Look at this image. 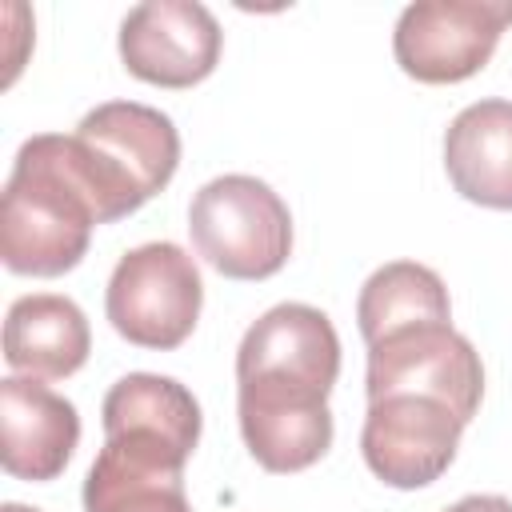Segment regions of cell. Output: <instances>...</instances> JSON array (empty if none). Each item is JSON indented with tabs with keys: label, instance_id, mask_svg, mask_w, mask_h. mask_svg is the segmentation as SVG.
<instances>
[{
	"label": "cell",
	"instance_id": "3",
	"mask_svg": "<svg viewBox=\"0 0 512 512\" xmlns=\"http://www.w3.org/2000/svg\"><path fill=\"white\" fill-rule=\"evenodd\" d=\"M196 256L228 280H268L292 256V212L272 184L228 172L208 180L188 204Z\"/></svg>",
	"mask_w": 512,
	"mask_h": 512
},
{
	"label": "cell",
	"instance_id": "7",
	"mask_svg": "<svg viewBox=\"0 0 512 512\" xmlns=\"http://www.w3.org/2000/svg\"><path fill=\"white\" fill-rule=\"evenodd\" d=\"M464 420L428 396H384L368 400L360 452L376 480L388 488H428L448 472L460 448Z\"/></svg>",
	"mask_w": 512,
	"mask_h": 512
},
{
	"label": "cell",
	"instance_id": "16",
	"mask_svg": "<svg viewBox=\"0 0 512 512\" xmlns=\"http://www.w3.org/2000/svg\"><path fill=\"white\" fill-rule=\"evenodd\" d=\"M444 512H512V500L508 496H464L456 504H448Z\"/></svg>",
	"mask_w": 512,
	"mask_h": 512
},
{
	"label": "cell",
	"instance_id": "10",
	"mask_svg": "<svg viewBox=\"0 0 512 512\" xmlns=\"http://www.w3.org/2000/svg\"><path fill=\"white\" fill-rule=\"evenodd\" d=\"M340 376V336L332 320L300 300L268 308L236 348V380L292 384L328 396Z\"/></svg>",
	"mask_w": 512,
	"mask_h": 512
},
{
	"label": "cell",
	"instance_id": "6",
	"mask_svg": "<svg viewBox=\"0 0 512 512\" xmlns=\"http://www.w3.org/2000/svg\"><path fill=\"white\" fill-rule=\"evenodd\" d=\"M508 24V0H416L396 20L392 56L420 84H460L492 60Z\"/></svg>",
	"mask_w": 512,
	"mask_h": 512
},
{
	"label": "cell",
	"instance_id": "8",
	"mask_svg": "<svg viewBox=\"0 0 512 512\" xmlns=\"http://www.w3.org/2000/svg\"><path fill=\"white\" fill-rule=\"evenodd\" d=\"M124 68L156 88H192L220 64V20L196 0H148L120 20Z\"/></svg>",
	"mask_w": 512,
	"mask_h": 512
},
{
	"label": "cell",
	"instance_id": "17",
	"mask_svg": "<svg viewBox=\"0 0 512 512\" xmlns=\"http://www.w3.org/2000/svg\"><path fill=\"white\" fill-rule=\"evenodd\" d=\"M0 512H40V508H28V504H16V500H8Z\"/></svg>",
	"mask_w": 512,
	"mask_h": 512
},
{
	"label": "cell",
	"instance_id": "15",
	"mask_svg": "<svg viewBox=\"0 0 512 512\" xmlns=\"http://www.w3.org/2000/svg\"><path fill=\"white\" fill-rule=\"evenodd\" d=\"M428 320H452V300L448 288L440 280V272H432L428 264L416 260H392L380 264L356 300V324L364 344L408 328V324H428Z\"/></svg>",
	"mask_w": 512,
	"mask_h": 512
},
{
	"label": "cell",
	"instance_id": "1",
	"mask_svg": "<svg viewBox=\"0 0 512 512\" xmlns=\"http://www.w3.org/2000/svg\"><path fill=\"white\" fill-rule=\"evenodd\" d=\"M100 224L96 200L68 156V136H28L0 196V256L16 276L72 272Z\"/></svg>",
	"mask_w": 512,
	"mask_h": 512
},
{
	"label": "cell",
	"instance_id": "2",
	"mask_svg": "<svg viewBox=\"0 0 512 512\" xmlns=\"http://www.w3.org/2000/svg\"><path fill=\"white\" fill-rule=\"evenodd\" d=\"M68 156L96 200L100 224L144 208L180 168V132L168 112L140 100H108L84 112Z\"/></svg>",
	"mask_w": 512,
	"mask_h": 512
},
{
	"label": "cell",
	"instance_id": "11",
	"mask_svg": "<svg viewBox=\"0 0 512 512\" xmlns=\"http://www.w3.org/2000/svg\"><path fill=\"white\" fill-rule=\"evenodd\" d=\"M236 420L252 460L276 476L304 472L332 448L328 396L308 388L236 380Z\"/></svg>",
	"mask_w": 512,
	"mask_h": 512
},
{
	"label": "cell",
	"instance_id": "4",
	"mask_svg": "<svg viewBox=\"0 0 512 512\" xmlns=\"http://www.w3.org/2000/svg\"><path fill=\"white\" fill-rule=\"evenodd\" d=\"M204 308V280L196 260L172 244L152 240L124 252L104 288V316L136 348H180Z\"/></svg>",
	"mask_w": 512,
	"mask_h": 512
},
{
	"label": "cell",
	"instance_id": "14",
	"mask_svg": "<svg viewBox=\"0 0 512 512\" xmlns=\"http://www.w3.org/2000/svg\"><path fill=\"white\" fill-rule=\"evenodd\" d=\"M92 352L88 316L72 296L28 292L4 316V360L32 380H64Z\"/></svg>",
	"mask_w": 512,
	"mask_h": 512
},
{
	"label": "cell",
	"instance_id": "13",
	"mask_svg": "<svg viewBox=\"0 0 512 512\" xmlns=\"http://www.w3.org/2000/svg\"><path fill=\"white\" fill-rule=\"evenodd\" d=\"M444 172L468 204L512 212V100H476L452 116Z\"/></svg>",
	"mask_w": 512,
	"mask_h": 512
},
{
	"label": "cell",
	"instance_id": "9",
	"mask_svg": "<svg viewBox=\"0 0 512 512\" xmlns=\"http://www.w3.org/2000/svg\"><path fill=\"white\" fill-rule=\"evenodd\" d=\"M188 460L192 448L172 436L104 432V448L84 476V512H192L184 492Z\"/></svg>",
	"mask_w": 512,
	"mask_h": 512
},
{
	"label": "cell",
	"instance_id": "12",
	"mask_svg": "<svg viewBox=\"0 0 512 512\" xmlns=\"http://www.w3.org/2000/svg\"><path fill=\"white\" fill-rule=\"evenodd\" d=\"M80 444L76 404L32 376L0 380V464L16 480H56Z\"/></svg>",
	"mask_w": 512,
	"mask_h": 512
},
{
	"label": "cell",
	"instance_id": "5",
	"mask_svg": "<svg viewBox=\"0 0 512 512\" xmlns=\"http://www.w3.org/2000/svg\"><path fill=\"white\" fill-rule=\"evenodd\" d=\"M368 400L384 396H428L448 404L464 424L484 400V364L468 336L452 320H428L396 328L368 344Z\"/></svg>",
	"mask_w": 512,
	"mask_h": 512
}]
</instances>
